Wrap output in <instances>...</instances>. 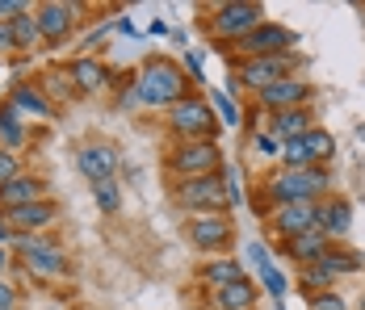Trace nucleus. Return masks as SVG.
Returning a JSON list of instances; mask_svg holds the SVG:
<instances>
[{"label":"nucleus","instance_id":"48","mask_svg":"<svg viewBox=\"0 0 365 310\" xmlns=\"http://www.w3.org/2000/svg\"><path fill=\"white\" fill-rule=\"evenodd\" d=\"M273 310H286V302H273Z\"/></svg>","mask_w":365,"mask_h":310},{"label":"nucleus","instance_id":"33","mask_svg":"<svg viewBox=\"0 0 365 310\" xmlns=\"http://www.w3.org/2000/svg\"><path fill=\"white\" fill-rule=\"evenodd\" d=\"M93 189V202L101 214H122V180H97V185H88Z\"/></svg>","mask_w":365,"mask_h":310},{"label":"nucleus","instance_id":"43","mask_svg":"<svg viewBox=\"0 0 365 310\" xmlns=\"http://www.w3.org/2000/svg\"><path fill=\"white\" fill-rule=\"evenodd\" d=\"M168 30H173V26H168V21H160V17L147 26V34H151V38H168Z\"/></svg>","mask_w":365,"mask_h":310},{"label":"nucleus","instance_id":"23","mask_svg":"<svg viewBox=\"0 0 365 310\" xmlns=\"http://www.w3.org/2000/svg\"><path fill=\"white\" fill-rule=\"evenodd\" d=\"M260 285H256L252 277H240L235 285H222L210 294V310H256L260 306Z\"/></svg>","mask_w":365,"mask_h":310},{"label":"nucleus","instance_id":"17","mask_svg":"<svg viewBox=\"0 0 365 310\" xmlns=\"http://www.w3.org/2000/svg\"><path fill=\"white\" fill-rule=\"evenodd\" d=\"M315 227H319L331 243H349V235H353V202H349L344 193H328V197L319 202Z\"/></svg>","mask_w":365,"mask_h":310},{"label":"nucleus","instance_id":"12","mask_svg":"<svg viewBox=\"0 0 365 310\" xmlns=\"http://www.w3.org/2000/svg\"><path fill=\"white\" fill-rule=\"evenodd\" d=\"M315 218H319V202H294V206H273L260 222H264V239L282 243L315 231Z\"/></svg>","mask_w":365,"mask_h":310},{"label":"nucleus","instance_id":"29","mask_svg":"<svg viewBox=\"0 0 365 310\" xmlns=\"http://www.w3.org/2000/svg\"><path fill=\"white\" fill-rule=\"evenodd\" d=\"M294 289H298L302 298H311V294H319V289H336V277H331L324 264H302V269L294 273Z\"/></svg>","mask_w":365,"mask_h":310},{"label":"nucleus","instance_id":"7","mask_svg":"<svg viewBox=\"0 0 365 310\" xmlns=\"http://www.w3.org/2000/svg\"><path fill=\"white\" fill-rule=\"evenodd\" d=\"M13 252H17V264H21L30 277L55 281V277L72 273V256H68V247H63L59 239H51V235H21Z\"/></svg>","mask_w":365,"mask_h":310},{"label":"nucleus","instance_id":"6","mask_svg":"<svg viewBox=\"0 0 365 310\" xmlns=\"http://www.w3.org/2000/svg\"><path fill=\"white\" fill-rule=\"evenodd\" d=\"M222 164H227L222 143H173V147H164V172L173 180L215 176Z\"/></svg>","mask_w":365,"mask_h":310},{"label":"nucleus","instance_id":"1","mask_svg":"<svg viewBox=\"0 0 365 310\" xmlns=\"http://www.w3.org/2000/svg\"><path fill=\"white\" fill-rule=\"evenodd\" d=\"M328 193H336V172H331L328 164H315V168H302V172L273 164V168H264V172L256 176V185H252V206H256V214L264 218L273 206H294V202H324Z\"/></svg>","mask_w":365,"mask_h":310},{"label":"nucleus","instance_id":"28","mask_svg":"<svg viewBox=\"0 0 365 310\" xmlns=\"http://www.w3.org/2000/svg\"><path fill=\"white\" fill-rule=\"evenodd\" d=\"M206 93V101L215 109V118H219V126L227 130H244V105L235 101V97H227L222 88H202Z\"/></svg>","mask_w":365,"mask_h":310},{"label":"nucleus","instance_id":"40","mask_svg":"<svg viewBox=\"0 0 365 310\" xmlns=\"http://www.w3.org/2000/svg\"><path fill=\"white\" fill-rule=\"evenodd\" d=\"M30 9H34L30 0H0V21H13V17H21Z\"/></svg>","mask_w":365,"mask_h":310},{"label":"nucleus","instance_id":"39","mask_svg":"<svg viewBox=\"0 0 365 310\" xmlns=\"http://www.w3.org/2000/svg\"><path fill=\"white\" fill-rule=\"evenodd\" d=\"M26 172V164H21V155H13V151H4L0 147V185H9L13 176Z\"/></svg>","mask_w":365,"mask_h":310},{"label":"nucleus","instance_id":"14","mask_svg":"<svg viewBox=\"0 0 365 310\" xmlns=\"http://www.w3.org/2000/svg\"><path fill=\"white\" fill-rule=\"evenodd\" d=\"M118 168H122V151L113 143H101V138H88L76 147V172L84 176L88 185L97 180H118Z\"/></svg>","mask_w":365,"mask_h":310},{"label":"nucleus","instance_id":"18","mask_svg":"<svg viewBox=\"0 0 365 310\" xmlns=\"http://www.w3.org/2000/svg\"><path fill=\"white\" fill-rule=\"evenodd\" d=\"M277 256H286L294 269H302V264H319L324 256H328L331 239L315 227V231H307V235H294V239H282V243H269Z\"/></svg>","mask_w":365,"mask_h":310},{"label":"nucleus","instance_id":"3","mask_svg":"<svg viewBox=\"0 0 365 310\" xmlns=\"http://www.w3.org/2000/svg\"><path fill=\"white\" fill-rule=\"evenodd\" d=\"M135 88H139V101L147 109H168L181 97L197 93L181 71V59H173V55H143V63L135 71Z\"/></svg>","mask_w":365,"mask_h":310},{"label":"nucleus","instance_id":"34","mask_svg":"<svg viewBox=\"0 0 365 310\" xmlns=\"http://www.w3.org/2000/svg\"><path fill=\"white\" fill-rule=\"evenodd\" d=\"M256 285H260V294H269L273 302H286V294H290V277L282 273L277 264L260 269V273H256Z\"/></svg>","mask_w":365,"mask_h":310},{"label":"nucleus","instance_id":"11","mask_svg":"<svg viewBox=\"0 0 365 310\" xmlns=\"http://www.w3.org/2000/svg\"><path fill=\"white\" fill-rule=\"evenodd\" d=\"M319 88L307 80V76H286V80H273L269 88H260L252 97V105L260 113H282V109H302V105H315Z\"/></svg>","mask_w":365,"mask_h":310},{"label":"nucleus","instance_id":"24","mask_svg":"<svg viewBox=\"0 0 365 310\" xmlns=\"http://www.w3.org/2000/svg\"><path fill=\"white\" fill-rule=\"evenodd\" d=\"M34 84L42 88V97L55 105V109H59V105H72L76 97H80L76 84H72V76H68V63H46V68L34 76Z\"/></svg>","mask_w":365,"mask_h":310},{"label":"nucleus","instance_id":"47","mask_svg":"<svg viewBox=\"0 0 365 310\" xmlns=\"http://www.w3.org/2000/svg\"><path fill=\"white\" fill-rule=\"evenodd\" d=\"M357 310H365V289H361V298H357Z\"/></svg>","mask_w":365,"mask_h":310},{"label":"nucleus","instance_id":"9","mask_svg":"<svg viewBox=\"0 0 365 310\" xmlns=\"http://www.w3.org/2000/svg\"><path fill=\"white\" fill-rule=\"evenodd\" d=\"M168 202L181 210V214H189V218H193V214H231L219 172L215 176H193V180H173Z\"/></svg>","mask_w":365,"mask_h":310},{"label":"nucleus","instance_id":"2","mask_svg":"<svg viewBox=\"0 0 365 310\" xmlns=\"http://www.w3.org/2000/svg\"><path fill=\"white\" fill-rule=\"evenodd\" d=\"M307 68V55L294 51V55H260V59H227V97L240 101V93L256 97L260 88H269L273 80H286V76H302Z\"/></svg>","mask_w":365,"mask_h":310},{"label":"nucleus","instance_id":"10","mask_svg":"<svg viewBox=\"0 0 365 310\" xmlns=\"http://www.w3.org/2000/svg\"><path fill=\"white\" fill-rule=\"evenodd\" d=\"M185 239L193 252L227 256V247L235 243V218L231 214H193V218H185Z\"/></svg>","mask_w":365,"mask_h":310},{"label":"nucleus","instance_id":"41","mask_svg":"<svg viewBox=\"0 0 365 310\" xmlns=\"http://www.w3.org/2000/svg\"><path fill=\"white\" fill-rule=\"evenodd\" d=\"M13 51H17V42H13V26L0 21V55H13Z\"/></svg>","mask_w":365,"mask_h":310},{"label":"nucleus","instance_id":"31","mask_svg":"<svg viewBox=\"0 0 365 310\" xmlns=\"http://www.w3.org/2000/svg\"><path fill=\"white\" fill-rule=\"evenodd\" d=\"M219 180H222V193H227V210H240L248 202V193H244V168L240 164H222L219 168Z\"/></svg>","mask_w":365,"mask_h":310},{"label":"nucleus","instance_id":"15","mask_svg":"<svg viewBox=\"0 0 365 310\" xmlns=\"http://www.w3.org/2000/svg\"><path fill=\"white\" fill-rule=\"evenodd\" d=\"M59 214H63V206L55 197H42V202H30V206L0 210V222H9L17 235H46L59 222Z\"/></svg>","mask_w":365,"mask_h":310},{"label":"nucleus","instance_id":"44","mask_svg":"<svg viewBox=\"0 0 365 310\" xmlns=\"http://www.w3.org/2000/svg\"><path fill=\"white\" fill-rule=\"evenodd\" d=\"M118 176H122V180H139V168H135L130 160H122V168H118Z\"/></svg>","mask_w":365,"mask_h":310},{"label":"nucleus","instance_id":"35","mask_svg":"<svg viewBox=\"0 0 365 310\" xmlns=\"http://www.w3.org/2000/svg\"><path fill=\"white\" fill-rule=\"evenodd\" d=\"M248 151H252L260 164H277V155H282V143L269 135V130H256V135H248Z\"/></svg>","mask_w":365,"mask_h":310},{"label":"nucleus","instance_id":"46","mask_svg":"<svg viewBox=\"0 0 365 310\" xmlns=\"http://www.w3.org/2000/svg\"><path fill=\"white\" fill-rule=\"evenodd\" d=\"M357 138H361V143H365V122H361V126H357Z\"/></svg>","mask_w":365,"mask_h":310},{"label":"nucleus","instance_id":"30","mask_svg":"<svg viewBox=\"0 0 365 310\" xmlns=\"http://www.w3.org/2000/svg\"><path fill=\"white\" fill-rule=\"evenodd\" d=\"M113 109L118 113H135V109H143L139 101V88H135V71H113Z\"/></svg>","mask_w":365,"mask_h":310},{"label":"nucleus","instance_id":"19","mask_svg":"<svg viewBox=\"0 0 365 310\" xmlns=\"http://www.w3.org/2000/svg\"><path fill=\"white\" fill-rule=\"evenodd\" d=\"M311 126H319V109H315V105L282 109V113H264V130L277 138V143H294V138L307 135Z\"/></svg>","mask_w":365,"mask_h":310},{"label":"nucleus","instance_id":"20","mask_svg":"<svg viewBox=\"0 0 365 310\" xmlns=\"http://www.w3.org/2000/svg\"><path fill=\"white\" fill-rule=\"evenodd\" d=\"M42 197H51V180L42 172H26L13 176L9 185H0V210H13V206H30V202H42Z\"/></svg>","mask_w":365,"mask_h":310},{"label":"nucleus","instance_id":"22","mask_svg":"<svg viewBox=\"0 0 365 310\" xmlns=\"http://www.w3.org/2000/svg\"><path fill=\"white\" fill-rule=\"evenodd\" d=\"M240 277H248L244 273V260L240 256H206L202 264H197V285L206 289V294H215V289H222V285H235Z\"/></svg>","mask_w":365,"mask_h":310},{"label":"nucleus","instance_id":"21","mask_svg":"<svg viewBox=\"0 0 365 310\" xmlns=\"http://www.w3.org/2000/svg\"><path fill=\"white\" fill-rule=\"evenodd\" d=\"M9 105H13L26 122H30V118H34V122H55V113H59L55 105L42 97V88H38L34 80H17V84H9Z\"/></svg>","mask_w":365,"mask_h":310},{"label":"nucleus","instance_id":"42","mask_svg":"<svg viewBox=\"0 0 365 310\" xmlns=\"http://www.w3.org/2000/svg\"><path fill=\"white\" fill-rule=\"evenodd\" d=\"M0 310H17V289L0 281Z\"/></svg>","mask_w":365,"mask_h":310},{"label":"nucleus","instance_id":"4","mask_svg":"<svg viewBox=\"0 0 365 310\" xmlns=\"http://www.w3.org/2000/svg\"><path fill=\"white\" fill-rule=\"evenodd\" d=\"M264 17H269V13H264V4H260V0H222V4H210V9H206L202 26H206L210 46H215L219 55L231 59V42H235V38H244L248 30H256Z\"/></svg>","mask_w":365,"mask_h":310},{"label":"nucleus","instance_id":"25","mask_svg":"<svg viewBox=\"0 0 365 310\" xmlns=\"http://www.w3.org/2000/svg\"><path fill=\"white\" fill-rule=\"evenodd\" d=\"M0 147L13 155H21L30 147V122L9 105V97H0Z\"/></svg>","mask_w":365,"mask_h":310},{"label":"nucleus","instance_id":"26","mask_svg":"<svg viewBox=\"0 0 365 310\" xmlns=\"http://www.w3.org/2000/svg\"><path fill=\"white\" fill-rule=\"evenodd\" d=\"M319 264H324L336 281H344V277H361L365 273V252H357L353 243H331L328 256H324Z\"/></svg>","mask_w":365,"mask_h":310},{"label":"nucleus","instance_id":"32","mask_svg":"<svg viewBox=\"0 0 365 310\" xmlns=\"http://www.w3.org/2000/svg\"><path fill=\"white\" fill-rule=\"evenodd\" d=\"M9 26H13V42H17V51H21V55H34V46H42V34H38V21H34V9H30V13H21V17H13Z\"/></svg>","mask_w":365,"mask_h":310},{"label":"nucleus","instance_id":"38","mask_svg":"<svg viewBox=\"0 0 365 310\" xmlns=\"http://www.w3.org/2000/svg\"><path fill=\"white\" fill-rule=\"evenodd\" d=\"M240 260H248L256 273H260V269H269V264H273V260H269V243H264V239H252L248 247H244V256H240Z\"/></svg>","mask_w":365,"mask_h":310},{"label":"nucleus","instance_id":"5","mask_svg":"<svg viewBox=\"0 0 365 310\" xmlns=\"http://www.w3.org/2000/svg\"><path fill=\"white\" fill-rule=\"evenodd\" d=\"M164 113H168L164 130L173 135V143H219V135H222L219 118H215V109H210L202 88L181 97L177 105H168Z\"/></svg>","mask_w":365,"mask_h":310},{"label":"nucleus","instance_id":"36","mask_svg":"<svg viewBox=\"0 0 365 310\" xmlns=\"http://www.w3.org/2000/svg\"><path fill=\"white\" fill-rule=\"evenodd\" d=\"M181 71L189 76V84H193V88H206V55H202V51L185 46V51H181Z\"/></svg>","mask_w":365,"mask_h":310},{"label":"nucleus","instance_id":"45","mask_svg":"<svg viewBox=\"0 0 365 310\" xmlns=\"http://www.w3.org/2000/svg\"><path fill=\"white\" fill-rule=\"evenodd\" d=\"M9 260H13V252H4V247H0V277L9 273Z\"/></svg>","mask_w":365,"mask_h":310},{"label":"nucleus","instance_id":"13","mask_svg":"<svg viewBox=\"0 0 365 310\" xmlns=\"http://www.w3.org/2000/svg\"><path fill=\"white\" fill-rule=\"evenodd\" d=\"M34 21H38V34H42V46L59 51V46L76 34L80 4H68V0H42V4H34Z\"/></svg>","mask_w":365,"mask_h":310},{"label":"nucleus","instance_id":"16","mask_svg":"<svg viewBox=\"0 0 365 310\" xmlns=\"http://www.w3.org/2000/svg\"><path fill=\"white\" fill-rule=\"evenodd\" d=\"M68 76H72L76 93L80 97H101L113 88V68L97 55H72L68 59Z\"/></svg>","mask_w":365,"mask_h":310},{"label":"nucleus","instance_id":"8","mask_svg":"<svg viewBox=\"0 0 365 310\" xmlns=\"http://www.w3.org/2000/svg\"><path fill=\"white\" fill-rule=\"evenodd\" d=\"M302 46V34L290 30L286 21H273V17H264L256 30H248L244 38H235L231 42V59H260V55H294Z\"/></svg>","mask_w":365,"mask_h":310},{"label":"nucleus","instance_id":"37","mask_svg":"<svg viewBox=\"0 0 365 310\" xmlns=\"http://www.w3.org/2000/svg\"><path fill=\"white\" fill-rule=\"evenodd\" d=\"M302 302H307V310H349L340 285H336V289H319V294H311V298H302Z\"/></svg>","mask_w":365,"mask_h":310},{"label":"nucleus","instance_id":"27","mask_svg":"<svg viewBox=\"0 0 365 310\" xmlns=\"http://www.w3.org/2000/svg\"><path fill=\"white\" fill-rule=\"evenodd\" d=\"M298 143L307 147V155H311L315 164H328V168L336 164V151H340V143H336V135H331L324 122H319V126H311V130L298 138Z\"/></svg>","mask_w":365,"mask_h":310}]
</instances>
